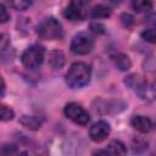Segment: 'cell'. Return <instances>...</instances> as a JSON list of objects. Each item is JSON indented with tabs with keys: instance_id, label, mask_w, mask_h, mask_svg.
Returning a JSON list of instances; mask_svg holds the SVG:
<instances>
[{
	"instance_id": "ba28073f",
	"label": "cell",
	"mask_w": 156,
	"mask_h": 156,
	"mask_svg": "<svg viewBox=\"0 0 156 156\" xmlns=\"http://www.w3.org/2000/svg\"><path fill=\"white\" fill-rule=\"evenodd\" d=\"M63 16L71 22H80L84 20V13L82 11V7L73 4H69L63 10Z\"/></svg>"
},
{
	"instance_id": "603a6c76",
	"label": "cell",
	"mask_w": 156,
	"mask_h": 156,
	"mask_svg": "<svg viewBox=\"0 0 156 156\" xmlns=\"http://www.w3.org/2000/svg\"><path fill=\"white\" fill-rule=\"evenodd\" d=\"M5 88V85H4V82H2V79H1V77H0V96L4 94V89Z\"/></svg>"
},
{
	"instance_id": "ffe728a7",
	"label": "cell",
	"mask_w": 156,
	"mask_h": 156,
	"mask_svg": "<svg viewBox=\"0 0 156 156\" xmlns=\"http://www.w3.org/2000/svg\"><path fill=\"white\" fill-rule=\"evenodd\" d=\"M90 1H91V0H71V4L77 5V6H79V7H83V6L88 5Z\"/></svg>"
},
{
	"instance_id": "7a4b0ae2",
	"label": "cell",
	"mask_w": 156,
	"mask_h": 156,
	"mask_svg": "<svg viewBox=\"0 0 156 156\" xmlns=\"http://www.w3.org/2000/svg\"><path fill=\"white\" fill-rule=\"evenodd\" d=\"M37 33L41 39L56 40L62 37L63 29H62L61 23L55 17H48L38 24Z\"/></svg>"
},
{
	"instance_id": "6da1fadb",
	"label": "cell",
	"mask_w": 156,
	"mask_h": 156,
	"mask_svg": "<svg viewBox=\"0 0 156 156\" xmlns=\"http://www.w3.org/2000/svg\"><path fill=\"white\" fill-rule=\"evenodd\" d=\"M91 77L90 67L84 62H74L66 73V84L72 89H79L85 87Z\"/></svg>"
},
{
	"instance_id": "52a82bcc",
	"label": "cell",
	"mask_w": 156,
	"mask_h": 156,
	"mask_svg": "<svg viewBox=\"0 0 156 156\" xmlns=\"http://www.w3.org/2000/svg\"><path fill=\"white\" fill-rule=\"evenodd\" d=\"M130 124L134 129H136L140 133H149L152 129V121L146 117V116H141V115H135L132 117L130 119Z\"/></svg>"
},
{
	"instance_id": "3957f363",
	"label": "cell",
	"mask_w": 156,
	"mask_h": 156,
	"mask_svg": "<svg viewBox=\"0 0 156 156\" xmlns=\"http://www.w3.org/2000/svg\"><path fill=\"white\" fill-rule=\"evenodd\" d=\"M43 60H44V48L38 44L27 48L21 56L22 65L29 69L39 68L40 65L43 63Z\"/></svg>"
},
{
	"instance_id": "44dd1931",
	"label": "cell",
	"mask_w": 156,
	"mask_h": 156,
	"mask_svg": "<svg viewBox=\"0 0 156 156\" xmlns=\"http://www.w3.org/2000/svg\"><path fill=\"white\" fill-rule=\"evenodd\" d=\"M90 28L94 30V32H99V33H104V26L102 24H100V23H93L91 26H90Z\"/></svg>"
},
{
	"instance_id": "7c38bea8",
	"label": "cell",
	"mask_w": 156,
	"mask_h": 156,
	"mask_svg": "<svg viewBox=\"0 0 156 156\" xmlns=\"http://www.w3.org/2000/svg\"><path fill=\"white\" fill-rule=\"evenodd\" d=\"M49 65L54 69H60L65 65V55L60 50H52L49 52Z\"/></svg>"
},
{
	"instance_id": "8fae6325",
	"label": "cell",
	"mask_w": 156,
	"mask_h": 156,
	"mask_svg": "<svg viewBox=\"0 0 156 156\" xmlns=\"http://www.w3.org/2000/svg\"><path fill=\"white\" fill-rule=\"evenodd\" d=\"M20 123L29 130H37L41 127L43 119L39 117H35V116H22L20 118Z\"/></svg>"
},
{
	"instance_id": "277c9868",
	"label": "cell",
	"mask_w": 156,
	"mask_h": 156,
	"mask_svg": "<svg viewBox=\"0 0 156 156\" xmlns=\"http://www.w3.org/2000/svg\"><path fill=\"white\" fill-rule=\"evenodd\" d=\"M65 116L78 126H87L90 121L88 111L77 102H68L63 108Z\"/></svg>"
},
{
	"instance_id": "9c48e42d",
	"label": "cell",
	"mask_w": 156,
	"mask_h": 156,
	"mask_svg": "<svg viewBox=\"0 0 156 156\" xmlns=\"http://www.w3.org/2000/svg\"><path fill=\"white\" fill-rule=\"evenodd\" d=\"M127 152L126 145L119 140H112L107 144L106 149L102 151H96L95 154H110V155H124Z\"/></svg>"
},
{
	"instance_id": "8992f818",
	"label": "cell",
	"mask_w": 156,
	"mask_h": 156,
	"mask_svg": "<svg viewBox=\"0 0 156 156\" xmlns=\"http://www.w3.org/2000/svg\"><path fill=\"white\" fill-rule=\"evenodd\" d=\"M110 130H111V128L107 122L98 121L89 128V136L93 141L100 143L107 138V135L110 134Z\"/></svg>"
},
{
	"instance_id": "d6986e66",
	"label": "cell",
	"mask_w": 156,
	"mask_h": 156,
	"mask_svg": "<svg viewBox=\"0 0 156 156\" xmlns=\"http://www.w3.org/2000/svg\"><path fill=\"white\" fill-rule=\"evenodd\" d=\"M121 20H122L123 26L127 27V28H129V27H132V26L134 24V18H133V16H130L129 13H123V15L121 16Z\"/></svg>"
},
{
	"instance_id": "5b68a950",
	"label": "cell",
	"mask_w": 156,
	"mask_h": 156,
	"mask_svg": "<svg viewBox=\"0 0 156 156\" xmlns=\"http://www.w3.org/2000/svg\"><path fill=\"white\" fill-rule=\"evenodd\" d=\"M71 51L76 55H87L94 48V40L88 33H78L71 41Z\"/></svg>"
},
{
	"instance_id": "30bf717a",
	"label": "cell",
	"mask_w": 156,
	"mask_h": 156,
	"mask_svg": "<svg viewBox=\"0 0 156 156\" xmlns=\"http://www.w3.org/2000/svg\"><path fill=\"white\" fill-rule=\"evenodd\" d=\"M111 58H112V62H113V65L119 69V71H122V72H126V71H128L129 68H130V66H132V62H130V58L126 55V54H122V52H117V54H115V55H112L111 56Z\"/></svg>"
},
{
	"instance_id": "4fadbf2b",
	"label": "cell",
	"mask_w": 156,
	"mask_h": 156,
	"mask_svg": "<svg viewBox=\"0 0 156 156\" xmlns=\"http://www.w3.org/2000/svg\"><path fill=\"white\" fill-rule=\"evenodd\" d=\"M132 5L136 12H149L152 10L151 0H132Z\"/></svg>"
},
{
	"instance_id": "5bb4252c",
	"label": "cell",
	"mask_w": 156,
	"mask_h": 156,
	"mask_svg": "<svg viewBox=\"0 0 156 156\" xmlns=\"http://www.w3.org/2000/svg\"><path fill=\"white\" fill-rule=\"evenodd\" d=\"M110 15H111L110 9L106 7V6H104V5H96L90 11V16L93 18H106Z\"/></svg>"
},
{
	"instance_id": "e0dca14e",
	"label": "cell",
	"mask_w": 156,
	"mask_h": 156,
	"mask_svg": "<svg viewBox=\"0 0 156 156\" xmlns=\"http://www.w3.org/2000/svg\"><path fill=\"white\" fill-rule=\"evenodd\" d=\"M141 37L144 40L149 41V43H155V29L154 28H149L146 30H144L141 33Z\"/></svg>"
},
{
	"instance_id": "2e32d148",
	"label": "cell",
	"mask_w": 156,
	"mask_h": 156,
	"mask_svg": "<svg viewBox=\"0 0 156 156\" xmlns=\"http://www.w3.org/2000/svg\"><path fill=\"white\" fill-rule=\"evenodd\" d=\"M15 117V112L9 106L0 104V121H11Z\"/></svg>"
},
{
	"instance_id": "7402d4cb",
	"label": "cell",
	"mask_w": 156,
	"mask_h": 156,
	"mask_svg": "<svg viewBox=\"0 0 156 156\" xmlns=\"http://www.w3.org/2000/svg\"><path fill=\"white\" fill-rule=\"evenodd\" d=\"M5 43H6V37L2 33H0V46H2Z\"/></svg>"
},
{
	"instance_id": "ac0fdd59",
	"label": "cell",
	"mask_w": 156,
	"mask_h": 156,
	"mask_svg": "<svg viewBox=\"0 0 156 156\" xmlns=\"http://www.w3.org/2000/svg\"><path fill=\"white\" fill-rule=\"evenodd\" d=\"M9 20H10V13L7 12L6 7L0 2V24L6 23Z\"/></svg>"
},
{
	"instance_id": "9a60e30c",
	"label": "cell",
	"mask_w": 156,
	"mask_h": 156,
	"mask_svg": "<svg viewBox=\"0 0 156 156\" xmlns=\"http://www.w3.org/2000/svg\"><path fill=\"white\" fill-rule=\"evenodd\" d=\"M7 1L17 11H24L32 5V0H7Z\"/></svg>"
},
{
	"instance_id": "cb8c5ba5",
	"label": "cell",
	"mask_w": 156,
	"mask_h": 156,
	"mask_svg": "<svg viewBox=\"0 0 156 156\" xmlns=\"http://www.w3.org/2000/svg\"><path fill=\"white\" fill-rule=\"evenodd\" d=\"M110 1H111V2H113V4H118L121 0H110Z\"/></svg>"
}]
</instances>
